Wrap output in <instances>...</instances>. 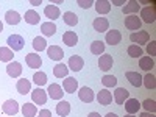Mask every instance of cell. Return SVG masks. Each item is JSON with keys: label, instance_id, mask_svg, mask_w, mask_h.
<instances>
[{"label": "cell", "instance_id": "ffe728a7", "mask_svg": "<svg viewBox=\"0 0 156 117\" xmlns=\"http://www.w3.org/2000/svg\"><path fill=\"white\" fill-rule=\"evenodd\" d=\"M139 108H140V103L137 101V98H131V97H129L128 100H125V109H126L128 114L137 112Z\"/></svg>", "mask_w": 156, "mask_h": 117}, {"label": "cell", "instance_id": "cb8c5ba5", "mask_svg": "<svg viewBox=\"0 0 156 117\" xmlns=\"http://www.w3.org/2000/svg\"><path fill=\"white\" fill-rule=\"evenodd\" d=\"M44 12H45V17H48L50 20H55V19H58L61 16L59 8L55 6V5H47L45 9H44Z\"/></svg>", "mask_w": 156, "mask_h": 117}, {"label": "cell", "instance_id": "5bb4252c", "mask_svg": "<svg viewBox=\"0 0 156 117\" xmlns=\"http://www.w3.org/2000/svg\"><path fill=\"white\" fill-rule=\"evenodd\" d=\"M70 70H73V72H80L83 67H84V61H83V58L81 56H76V55H73V56H70V59H69V66H67Z\"/></svg>", "mask_w": 156, "mask_h": 117}, {"label": "cell", "instance_id": "c3c4849f", "mask_svg": "<svg viewBox=\"0 0 156 117\" xmlns=\"http://www.w3.org/2000/svg\"><path fill=\"white\" fill-rule=\"evenodd\" d=\"M105 117H117V114H114V112H108Z\"/></svg>", "mask_w": 156, "mask_h": 117}, {"label": "cell", "instance_id": "8fae6325", "mask_svg": "<svg viewBox=\"0 0 156 117\" xmlns=\"http://www.w3.org/2000/svg\"><path fill=\"white\" fill-rule=\"evenodd\" d=\"M25 62H27L28 67H31V69H39L42 66V58L37 53H28L25 56Z\"/></svg>", "mask_w": 156, "mask_h": 117}, {"label": "cell", "instance_id": "f6af8a7d", "mask_svg": "<svg viewBox=\"0 0 156 117\" xmlns=\"http://www.w3.org/2000/svg\"><path fill=\"white\" fill-rule=\"evenodd\" d=\"M140 117H156V115H154L153 112H147V111H145V112L140 114Z\"/></svg>", "mask_w": 156, "mask_h": 117}, {"label": "cell", "instance_id": "3957f363", "mask_svg": "<svg viewBox=\"0 0 156 117\" xmlns=\"http://www.w3.org/2000/svg\"><path fill=\"white\" fill-rule=\"evenodd\" d=\"M140 22H145V23H153L156 20V8L154 6H147V8H142L140 11Z\"/></svg>", "mask_w": 156, "mask_h": 117}, {"label": "cell", "instance_id": "f907efd6", "mask_svg": "<svg viewBox=\"0 0 156 117\" xmlns=\"http://www.w3.org/2000/svg\"><path fill=\"white\" fill-rule=\"evenodd\" d=\"M125 117H134L133 114H128V115H125Z\"/></svg>", "mask_w": 156, "mask_h": 117}, {"label": "cell", "instance_id": "74e56055", "mask_svg": "<svg viewBox=\"0 0 156 117\" xmlns=\"http://www.w3.org/2000/svg\"><path fill=\"white\" fill-rule=\"evenodd\" d=\"M128 55L131 56V58H140L142 55H144V50H142V47H139V45H129L128 47Z\"/></svg>", "mask_w": 156, "mask_h": 117}, {"label": "cell", "instance_id": "e575fe53", "mask_svg": "<svg viewBox=\"0 0 156 117\" xmlns=\"http://www.w3.org/2000/svg\"><path fill=\"white\" fill-rule=\"evenodd\" d=\"M33 48L36 51H42V50H47V42H45V39L41 37V36H37L33 39Z\"/></svg>", "mask_w": 156, "mask_h": 117}, {"label": "cell", "instance_id": "d6986e66", "mask_svg": "<svg viewBox=\"0 0 156 117\" xmlns=\"http://www.w3.org/2000/svg\"><path fill=\"white\" fill-rule=\"evenodd\" d=\"M62 42L66 44V45H69V47H75L76 45V42H78V36H76V33L75 31H66L62 34Z\"/></svg>", "mask_w": 156, "mask_h": 117}, {"label": "cell", "instance_id": "4dcf8cb0", "mask_svg": "<svg viewBox=\"0 0 156 117\" xmlns=\"http://www.w3.org/2000/svg\"><path fill=\"white\" fill-rule=\"evenodd\" d=\"M37 112V108L34 103H25V105H22V114L23 117H34Z\"/></svg>", "mask_w": 156, "mask_h": 117}, {"label": "cell", "instance_id": "7bdbcfd3", "mask_svg": "<svg viewBox=\"0 0 156 117\" xmlns=\"http://www.w3.org/2000/svg\"><path fill=\"white\" fill-rule=\"evenodd\" d=\"M78 5H80L81 8H90V6H92L94 5V2H92V0H78V2H76Z\"/></svg>", "mask_w": 156, "mask_h": 117}, {"label": "cell", "instance_id": "b9f144b4", "mask_svg": "<svg viewBox=\"0 0 156 117\" xmlns=\"http://www.w3.org/2000/svg\"><path fill=\"white\" fill-rule=\"evenodd\" d=\"M147 51H148V55H151V56L156 55V41L148 42V45H147Z\"/></svg>", "mask_w": 156, "mask_h": 117}, {"label": "cell", "instance_id": "484cf974", "mask_svg": "<svg viewBox=\"0 0 156 117\" xmlns=\"http://www.w3.org/2000/svg\"><path fill=\"white\" fill-rule=\"evenodd\" d=\"M139 67L142 69V70H151L153 67H154V61H153V58L151 56H140L139 58Z\"/></svg>", "mask_w": 156, "mask_h": 117}, {"label": "cell", "instance_id": "7c38bea8", "mask_svg": "<svg viewBox=\"0 0 156 117\" xmlns=\"http://www.w3.org/2000/svg\"><path fill=\"white\" fill-rule=\"evenodd\" d=\"M62 89L67 94H75V90L78 89V81L72 76H66V80L62 81Z\"/></svg>", "mask_w": 156, "mask_h": 117}, {"label": "cell", "instance_id": "e0dca14e", "mask_svg": "<svg viewBox=\"0 0 156 117\" xmlns=\"http://www.w3.org/2000/svg\"><path fill=\"white\" fill-rule=\"evenodd\" d=\"M92 25H94V30L98 31V33H103V31L109 30V22H108L106 17H97Z\"/></svg>", "mask_w": 156, "mask_h": 117}, {"label": "cell", "instance_id": "d6a6232c", "mask_svg": "<svg viewBox=\"0 0 156 117\" xmlns=\"http://www.w3.org/2000/svg\"><path fill=\"white\" fill-rule=\"evenodd\" d=\"M12 58H14V53H12L11 48H8V47H0V61L11 62Z\"/></svg>", "mask_w": 156, "mask_h": 117}, {"label": "cell", "instance_id": "7402d4cb", "mask_svg": "<svg viewBox=\"0 0 156 117\" xmlns=\"http://www.w3.org/2000/svg\"><path fill=\"white\" fill-rule=\"evenodd\" d=\"M17 92L20 94V95H25V94H28V92H31V84H30V81L27 80V78H20V80L17 81Z\"/></svg>", "mask_w": 156, "mask_h": 117}, {"label": "cell", "instance_id": "bcb514c9", "mask_svg": "<svg viewBox=\"0 0 156 117\" xmlns=\"http://www.w3.org/2000/svg\"><path fill=\"white\" fill-rule=\"evenodd\" d=\"M33 6H39V5H41L42 3V0H31V2H30Z\"/></svg>", "mask_w": 156, "mask_h": 117}, {"label": "cell", "instance_id": "1f68e13d", "mask_svg": "<svg viewBox=\"0 0 156 117\" xmlns=\"http://www.w3.org/2000/svg\"><path fill=\"white\" fill-rule=\"evenodd\" d=\"M62 19H64V22H66V25H69V27H75V25L78 23V16L75 14V12H72V11L64 12Z\"/></svg>", "mask_w": 156, "mask_h": 117}, {"label": "cell", "instance_id": "ee69618b", "mask_svg": "<svg viewBox=\"0 0 156 117\" xmlns=\"http://www.w3.org/2000/svg\"><path fill=\"white\" fill-rule=\"evenodd\" d=\"M39 117H51L50 109H41V112H39Z\"/></svg>", "mask_w": 156, "mask_h": 117}, {"label": "cell", "instance_id": "603a6c76", "mask_svg": "<svg viewBox=\"0 0 156 117\" xmlns=\"http://www.w3.org/2000/svg\"><path fill=\"white\" fill-rule=\"evenodd\" d=\"M94 5L98 14H108L111 11V2H108V0H97Z\"/></svg>", "mask_w": 156, "mask_h": 117}, {"label": "cell", "instance_id": "ac0fdd59", "mask_svg": "<svg viewBox=\"0 0 156 117\" xmlns=\"http://www.w3.org/2000/svg\"><path fill=\"white\" fill-rule=\"evenodd\" d=\"M120 41H122V34L119 30H109L106 33V42L109 45H117Z\"/></svg>", "mask_w": 156, "mask_h": 117}, {"label": "cell", "instance_id": "f546056e", "mask_svg": "<svg viewBox=\"0 0 156 117\" xmlns=\"http://www.w3.org/2000/svg\"><path fill=\"white\" fill-rule=\"evenodd\" d=\"M41 31H42L44 36H53L56 33V25L53 22H50V20L48 22H44L41 25Z\"/></svg>", "mask_w": 156, "mask_h": 117}, {"label": "cell", "instance_id": "7dc6e473", "mask_svg": "<svg viewBox=\"0 0 156 117\" xmlns=\"http://www.w3.org/2000/svg\"><path fill=\"white\" fill-rule=\"evenodd\" d=\"M87 117H101V115H100L98 112H90V114H89Z\"/></svg>", "mask_w": 156, "mask_h": 117}, {"label": "cell", "instance_id": "2e32d148", "mask_svg": "<svg viewBox=\"0 0 156 117\" xmlns=\"http://www.w3.org/2000/svg\"><path fill=\"white\" fill-rule=\"evenodd\" d=\"M140 25H142V22H140V19L136 14H131V16L125 17V27L128 30H139Z\"/></svg>", "mask_w": 156, "mask_h": 117}, {"label": "cell", "instance_id": "ba28073f", "mask_svg": "<svg viewBox=\"0 0 156 117\" xmlns=\"http://www.w3.org/2000/svg\"><path fill=\"white\" fill-rule=\"evenodd\" d=\"M2 109L6 115H14L19 112V103L16 100H6L2 105Z\"/></svg>", "mask_w": 156, "mask_h": 117}, {"label": "cell", "instance_id": "8992f818", "mask_svg": "<svg viewBox=\"0 0 156 117\" xmlns=\"http://www.w3.org/2000/svg\"><path fill=\"white\" fill-rule=\"evenodd\" d=\"M6 73L11 78H19L22 75V64L17 62V61H11L6 66Z\"/></svg>", "mask_w": 156, "mask_h": 117}, {"label": "cell", "instance_id": "8d00e7d4", "mask_svg": "<svg viewBox=\"0 0 156 117\" xmlns=\"http://www.w3.org/2000/svg\"><path fill=\"white\" fill-rule=\"evenodd\" d=\"M142 84H144L147 89H154L156 87V78L151 73H147L144 78H142Z\"/></svg>", "mask_w": 156, "mask_h": 117}, {"label": "cell", "instance_id": "52a82bcc", "mask_svg": "<svg viewBox=\"0 0 156 117\" xmlns=\"http://www.w3.org/2000/svg\"><path fill=\"white\" fill-rule=\"evenodd\" d=\"M78 97H80V100L84 101V103H92L94 98H95V95H94V92H92V89L87 87V86L80 87V90H78Z\"/></svg>", "mask_w": 156, "mask_h": 117}, {"label": "cell", "instance_id": "44dd1931", "mask_svg": "<svg viewBox=\"0 0 156 117\" xmlns=\"http://www.w3.org/2000/svg\"><path fill=\"white\" fill-rule=\"evenodd\" d=\"M56 114L59 117H66L70 114V103L66 100H61L58 105H56Z\"/></svg>", "mask_w": 156, "mask_h": 117}, {"label": "cell", "instance_id": "9a60e30c", "mask_svg": "<svg viewBox=\"0 0 156 117\" xmlns=\"http://www.w3.org/2000/svg\"><path fill=\"white\" fill-rule=\"evenodd\" d=\"M129 98V92L125 89V87H117L115 92H114V101L117 105H123L125 100Z\"/></svg>", "mask_w": 156, "mask_h": 117}, {"label": "cell", "instance_id": "83f0119b", "mask_svg": "<svg viewBox=\"0 0 156 117\" xmlns=\"http://www.w3.org/2000/svg\"><path fill=\"white\" fill-rule=\"evenodd\" d=\"M5 19H6V22H8L9 25H17V23L22 20V17H20V14H19V12H17V11H12V9L6 11Z\"/></svg>", "mask_w": 156, "mask_h": 117}, {"label": "cell", "instance_id": "60d3db41", "mask_svg": "<svg viewBox=\"0 0 156 117\" xmlns=\"http://www.w3.org/2000/svg\"><path fill=\"white\" fill-rule=\"evenodd\" d=\"M140 106H144L147 112H153L154 114V111H156V101L147 98V100H144V103H140Z\"/></svg>", "mask_w": 156, "mask_h": 117}, {"label": "cell", "instance_id": "f1b7e54d", "mask_svg": "<svg viewBox=\"0 0 156 117\" xmlns=\"http://www.w3.org/2000/svg\"><path fill=\"white\" fill-rule=\"evenodd\" d=\"M39 20H41V17H39L37 11L28 9L27 12H25V22H27V23H30V25H37Z\"/></svg>", "mask_w": 156, "mask_h": 117}, {"label": "cell", "instance_id": "681fc988", "mask_svg": "<svg viewBox=\"0 0 156 117\" xmlns=\"http://www.w3.org/2000/svg\"><path fill=\"white\" fill-rule=\"evenodd\" d=\"M2 31H3V23L0 22V33H2Z\"/></svg>", "mask_w": 156, "mask_h": 117}, {"label": "cell", "instance_id": "4316f807", "mask_svg": "<svg viewBox=\"0 0 156 117\" xmlns=\"http://www.w3.org/2000/svg\"><path fill=\"white\" fill-rule=\"evenodd\" d=\"M125 76H126V80H128L129 83H131L134 87L142 86V76H140L137 72H131V70H129V72H126V73H125Z\"/></svg>", "mask_w": 156, "mask_h": 117}, {"label": "cell", "instance_id": "7a4b0ae2", "mask_svg": "<svg viewBox=\"0 0 156 117\" xmlns=\"http://www.w3.org/2000/svg\"><path fill=\"white\" fill-rule=\"evenodd\" d=\"M129 39H131V42H134V45H144L150 41V34L144 30H140L137 33H131V36H129Z\"/></svg>", "mask_w": 156, "mask_h": 117}, {"label": "cell", "instance_id": "d4e9b609", "mask_svg": "<svg viewBox=\"0 0 156 117\" xmlns=\"http://www.w3.org/2000/svg\"><path fill=\"white\" fill-rule=\"evenodd\" d=\"M69 73V67L66 66V64H62V62H58L56 66H53V75L56 78H66Z\"/></svg>", "mask_w": 156, "mask_h": 117}, {"label": "cell", "instance_id": "ab89813d", "mask_svg": "<svg viewBox=\"0 0 156 117\" xmlns=\"http://www.w3.org/2000/svg\"><path fill=\"white\" fill-rule=\"evenodd\" d=\"M101 84L105 87H114L117 84V78L114 75H105L101 78Z\"/></svg>", "mask_w": 156, "mask_h": 117}, {"label": "cell", "instance_id": "4fadbf2b", "mask_svg": "<svg viewBox=\"0 0 156 117\" xmlns=\"http://www.w3.org/2000/svg\"><path fill=\"white\" fill-rule=\"evenodd\" d=\"M112 56L111 55H106V53H103V55H100V58H98V67L103 70V72H108L111 67H112Z\"/></svg>", "mask_w": 156, "mask_h": 117}, {"label": "cell", "instance_id": "836d02e7", "mask_svg": "<svg viewBox=\"0 0 156 117\" xmlns=\"http://www.w3.org/2000/svg\"><path fill=\"white\" fill-rule=\"evenodd\" d=\"M90 51H92L94 55H103L105 53V42H101V41H94V42H90Z\"/></svg>", "mask_w": 156, "mask_h": 117}, {"label": "cell", "instance_id": "9c48e42d", "mask_svg": "<svg viewBox=\"0 0 156 117\" xmlns=\"http://www.w3.org/2000/svg\"><path fill=\"white\" fill-rule=\"evenodd\" d=\"M97 101H98V105H101V106H108V105H111V101H112V94L109 92L108 89H101L100 92L97 94Z\"/></svg>", "mask_w": 156, "mask_h": 117}, {"label": "cell", "instance_id": "277c9868", "mask_svg": "<svg viewBox=\"0 0 156 117\" xmlns=\"http://www.w3.org/2000/svg\"><path fill=\"white\" fill-rule=\"evenodd\" d=\"M31 98H33L34 105H45L47 103V90H44L41 87H36L31 92Z\"/></svg>", "mask_w": 156, "mask_h": 117}, {"label": "cell", "instance_id": "5b68a950", "mask_svg": "<svg viewBox=\"0 0 156 117\" xmlns=\"http://www.w3.org/2000/svg\"><path fill=\"white\" fill-rule=\"evenodd\" d=\"M47 95H50L51 100H61L64 92H62V87L58 84V83H51L48 84V89H47Z\"/></svg>", "mask_w": 156, "mask_h": 117}, {"label": "cell", "instance_id": "f35d334b", "mask_svg": "<svg viewBox=\"0 0 156 117\" xmlns=\"http://www.w3.org/2000/svg\"><path fill=\"white\" fill-rule=\"evenodd\" d=\"M33 81L36 83V86H44V84H47V75L41 70H37L33 75Z\"/></svg>", "mask_w": 156, "mask_h": 117}, {"label": "cell", "instance_id": "30bf717a", "mask_svg": "<svg viewBox=\"0 0 156 117\" xmlns=\"http://www.w3.org/2000/svg\"><path fill=\"white\" fill-rule=\"evenodd\" d=\"M47 55H48L50 59H53V61H61L64 58V51L58 45H50V47H47Z\"/></svg>", "mask_w": 156, "mask_h": 117}, {"label": "cell", "instance_id": "d590c367", "mask_svg": "<svg viewBox=\"0 0 156 117\" xmlns=\"http://www.w3.org/2000/svg\"><path fill=\"white\" fill-rule=\"evenodd\" d=\"M137 11H139V3L136 0H129L123 6V14H131V12H137Z\"/></svg>", "mask_w": 156, "mask_h": 117}, {"label": "cell", "instance_id": "6da1fadb", "mask_svg": "<svg viewBox=\"0 0 156 117\" xmlns=\"http://www.w3.org/2000/svg\"><path fill=\"white\" fill-rule=\"evenodd\" d=\"M6 42H8V48H11L12 51H19V50H22L23 45H25L23 37L19 36V34H11V36L8 37Z\"/></svg>", "mask_w": 156, "mask_h": 117}]
</instances>
